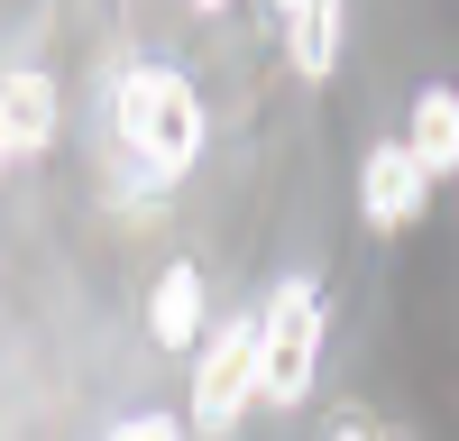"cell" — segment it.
I'll return each mask as SVG.
<instances>
[{
  "label": "cell",
  "mask_w": 459,
  "mask_h": 441,
  "mask_svg": "<svg viewBox=\"0 0 459 441\" xmlns=\"http://www.w3.org/2000/svg\"><path fill=\"white\" fill-rule=\"evenodd\" d=\"M0 110H10V129H19V157H28V147H47V129H56V92L37 83V74H19V83L0 92Z\"/></svg>",
  "instance_id": "obj_8"
},
{
  "label": "cell",
  "mask_w": 459,
  "mask_h": 441,
  "mask_svg": "<svg viewBox=\"0 0 459 441\" xmlns=\"http://www.w3.org/2000/svg\"><path fill=\"white\" fill-rule=\"evenodd\" d=\"M285 47H294V74H322L340 65V10L331 0H303V10H285Z\"/></svg>",
  "instance_id": "obj_7"
},
{
  "label": "cell",
  "mask_w": 459,
  "mask_h": 441,
  "mask_svg": "<svg viewBox=\"0 0 459 441\" xmlns=\"http://www.w3.org/2000/svg\"><path fill=\"white\" fill-rule=\"evenodd\" d=\"M147 331H157L166 350H194V331H203V267H175L157 276V304H147Z\"/></svg>",
  "instance_id": "obj_5"
},
{
  "label": "cell",
  "mask_w": 459,
  "mask_h": 441,
  "mask_svg": "<svg viewBox=\"0 0 459 441\" xmlns=\"http://www.w3.org/2000/svg\"><path fill=\"white\" fill-rule=\"evenodd\" d=\"M120 138L138 147V166L147 175H184L203 157V92L184 83L175 65H129L120 74Z\"/></svg>",
  "instance_id": "obj_1"
},
{
  "label": "cell",
  "mask_w": 459,
  "mask_h": 441,
  "mask_svg": "<svg viewBox=\"0 0 459 441\" xmlns=\"http://www.w3.org/2000/svg\"><path fill=\"white\" fill-rule=\"evenodd\" d=\"M110 441H184V423L175 414H138V423H120Z\"/></svg>",
  "instance_id": "obj_9"
},
{
  "label": "cell",
  "mask_w": 459,
  "mask_h": 441,
  "mask_svg": "<svg viewBox=\"0 0 459 441\" xmlns=\"http://www.w3.org/2000/svg\"><path fill=\"white\" fill-rule=\"evenodd\" d=\"M19 166V129H10V110H0V175Z\"/></svg>",
  "instance_id": "obj_10"
},
{
  "label": "cell",
  "mask_w": 459,
  "mask_h": 441,
  "mask_svg": "<svg viewBox=\"0 0 459 441\" xmlns=\"http://www.w3.org/2000/svg\"><path fill=\"white\" fill-rule=\"evenodd\" d=\"M404 147H413V166L441 184V175L459 166V92H441V83H432L423 101H413V138H404Z\"/></svg>",
  "instance_id": "obj_6"
},
{
  "label": "cell",
  "mask_w": 459,
  "mask_h": 441,
  "mask_svg": "<svg viewBox=\"0 0 459 441\" xmlns=\"http://www.w3.org/2000/svg\"><path fill=\"white\" fill-rule=\"evenodd\" d=\"M331 441H368V432H359V423H340V432H331Z\"/></svg>",
  "instance_id": "obj_11"
},
{
  "label": "cell",
  "mask_w": 459,
  "mask_h": 441,
  "mask_svg": "<svg viewBox=\"0 0 459 441\" xmlns=\"http://www.w3.org/2000/svg\"><path fill=\"white\" fill-rule=\"evenodd\" d=\"M248 395H257V322H221L212 350H203V368H194V423L203 432H230L248 414Z\"/></svg>",
  "instance_id": "obj_3"
},
{
  "label": "cell",
  "mask_w": 459,
  "mask_h": 441,
  "mask_svg": "<svg viewBox=\"0 0 459 441\" xmlns=\"http://www.w3.org/2000/svg\"><path fill=\"white\" fill-rule=\"evenodd\" d=\"M423 194H432V175L413 166V147H368V166H359V203H368L377 230L423 220Z\"/></svg>",
  "instance_id": "obj_4"
},
{
  "label": "cell",
  "mask_w": 459,
  "mask_h": 441,
  "mask_svg": "<svg viewBox=\"0 0 459 441\" xmlns=\"http://www.w3.org/2000/svg\"><path fill=\"white\" fill-rule=\"evenodd\" d=\"M313 368H322V285L285 276L276 304L257 313V395L303 404V395H313Z\"/></svg>",
  "instance_id": "obj_2"
}]
</instances>
